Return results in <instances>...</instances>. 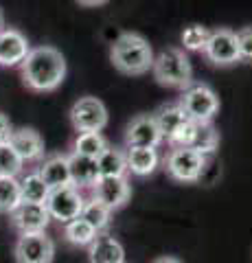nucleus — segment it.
<instances>
[{
  "instance_id": "b1692460",
  "label": "nucleus",
  "mask_w": 252,
  "mask_h": 263,
  "mask_svg": "<svg viewBox=\"0 0 252 263\" xmlns=\"http://www.w3.org/2000/svg\"><path fill=\"white\" fill-rule=\"evenodd\" d=\"M191 147L195 152H200L202 156H213L219 147V132L217 127L210 123H198V129H195V136H193V143Z\"/></svg>"
},
{
  "instance_id": "f3484780",
  "label": "nucleus",
  "mask_w": 252,
  "mask_h": 263,
  "mask_svg": "<svg viewBox=\"0 0 252 263\" xmlns=\"http://www.w3.org/2000/svg\"><path fill=\"white\" fill-rule=\"evenodd\" d=\"M68 167H70V184L77 189H92L94 182L99 180V169H96V158L88 156L68 154Z\"/></svg>"
},
{
  "instance_id": "9b49d317",
  "label": "nucleus",
  "mask_w": 252,
  "mask_h": 263,
  "mask_svg": "<svg viewBox=\"0 0 252 263\" xmlns=\"http://www.w3.org/2000/svg\"><path fill=\"white\" fill-rule=\"evenodd\" d=\"M123 141H125V149H129V147H156L158 149L165 138H162L156 125L153 114H138V117H134L127 123Z\"/></svg>"
},
{
  "instance_id": "412c9836",
  "label": "nucleus",
  "mask_w": 252,
  "mask_h": 263,
  "mask_svg": "<svg viewBox=\"0 0 252 263\" xmlns=\"http://www.w3.org/2000/svg\"><path fill=\"white\" fill-rule=\"evenodd\" d=\"M96 235L99 233H96L84 217H75L64 224V239L70 246H77V248H88V246L94 241Z\"/></svg>"
},
{
  "instance_id": "f257e3e1",
  "label": "nucleus",
  "mask_w": 252,
  "mask_h": 263,
  "mask_svg": "<svg viewBox=\"0 0 252 263\" xmlns=\"http://www.w3.org/2000/svg\"><path fill=\"white\" fill-rule=\"evenodd\" d=\"M20 72L24 86L33 92H53L66 79V57L48 44L31 48L20 64Z\"/></svg>"
},
{
  "instance_id": "ddd939ff",
  "label": "nucleus",
  "mask_w": 252,
  "mask_h": 263,
  "mask_svg": "<svg viewBox=\"0 0 252 263\" xmlns=\"http://www.w3.org/2000/svg\"><path fill=\"white\" fill-rule=\"evenodd\" d=\"M31 46L18 29H0V66H20Z\"/></svg>"
},
{
  "instance_id": "4be33fe9",
  "label": "nucleus",
  "mask_w": 252,
  "mask_h": 263,
  "mask_svg": "<svg viewBox=\"0 0 252 263\" xmlns=\"http://www.w3.org/2000/svg\"><path fill=\"white\" fill-rule=\"evenodd\" d=\"M105 147H108V141L101 132H77L75 141H72V152L79 156H88V158H96Z\"/></svg>"
},
{
  "instance_id": "f8f14e48",
  "label": "nucleus",
  "mask_w": 252,
  "mask_h": 263,
  "mask_svg": "<svg viewBox=\"0 0 252 263\" xmlns=\"http://www.w3.org/2000/svg\"><path fill=\"white\" fill-rule=\"evenodd\" d=\"M11 215V224L18 233H42L46 226L51 224V215H48L46 204H29V202H20L18 209Z\"/></svg>"
},
{
  "instance_id": "423d86ee",
  "label": "nucleus",
  "mask_w": 252,
  "mask_h": 263,
  "mask_svg": "<svg viewBox=\"0 0 252 263\" xmlns=\"http://www.w3.org/2000/svg\"><path fill=\"white\" fill-rule=\"evenodd\" d=\"M84 202H86V197L81 193V189H77L75 184H62L48 191V197L44 204L48 209L51 219H57L60 224H66V221L81 215Z\"/></svg>"
},
{
  "instance_id": "aec40b11",
  "label": "nucleus",
  "mask_w": 252,
  "mask_h": 263,
  "mask_svg": "<svg viewBox=\"0 0 252 263\" xmlns=\"http://www.w3.org/2000/svg\"><path fill=\"white\" fill-rule=\"evenodd\" d=\"M153 119H156V125L160 129V134L165 141H169V136L173 134V132L182 125V123L186 121V114L184 110L180 108V103H165L160 105V108L153 112Z\"/></svg>"
},
{
  "instance_id": "0eeeda50",
  "label": "nucleus",
  "mask_w": 252,
  "mask_h": 263,
  "mask_svg": "<svg viewBox=\"0 0 252 263\" xmlns=\"http://www.w3.org/2000/svg\"><path fill=\"white\" fill-rule=\"evenodd\" d=\"M108 108L96 97H79L70 108V123L77 132H101L108 127Z\"/></svg>"
},
{
  "instance_id": "72a5a7b5",
  "label": "nucleus",
  "mask_w": 252,
  "mask_h": 263,
  "mask_svg": "<svg viewBox=\"0 0 252 263\" xmlns=\"http://www.w3.org/2000/svg\"><path fill=\"white\" fill-rule=\"evenodd\" d=\"M3 24H5V18H3V11H0V29H3Z\"/></svg>"
},
{
  "instance_id": "6ab92c4d",
  "label": "nucleus",
  "mask_w": 252,
  "mask_h": 263,
  "mask_svg": "<svg viewBox=\"0 0 252 263\" xmlns=\"http://www.w3.org/2000/svg\"><path fill=\"white\" fill-rule=\"evenodd\" d=\"M96 169H99V178H123V176H127L125 152L121 149V147L108 145L99 156H96Z\"/></svg>"
},
{
  "instance_id": "dca6fc26",
  "label": "nucleus",
  "mask_w": 252,
  "mask_h": 263,
  "mask_svg": "<svg viewBox=\"0 0 252 263\" xmlns=\"http://www.w3.org/2000/svg\"><path fill=\"white\" fill-rule=\"evenodd\" d=\"M127 174L136 178H147L160 167V154L156 147H129L125 152Z\"/></svg>"
},
{
  "instance_id": "c85d7f7f",
  "label": "nucleus",
  "mask_w": 252,
  "mask_h": 263,
  "mask_svg": "<svg viewBox=\"0 0 252 263\" xmlns=\"http://www.w3.org/2000/svg\"><path fill=\"white\" fill-rule=\"evenodd\" d=\"M195 129H198V123L191 121V119H186L180 127H178L171 136H169V145L171 147H191L193 143V136H195Z\"/></svg>"
},
{
  "instance_id": "1a4fd4ad",
  "label": "nucleus",
  "mask_w": 252,
  "mask_h": 263,
  "mask_svg": "<svg viewBox=\"0 0 252 263\" xmlns=\"http://www.w3.org/2000/svg\"><path fill=\"white\" fill-rule=\"evenodd\" d=\"M204 57L208 64L217 68H228V66L239 64V48H237V35L230 29H215L210 31L208 42L204 46Z\"/></svg>"
},
{
  "instance_id": "f03ea898",
  "label": "nucleus",
  "mask_w": 252,
  "mask_h": 263,
  "mask_svg": "<svg viewBox=\"0 0 252 263\" xmlns=\"http://www.w3.org/2000/svg\"><path fill=\"white\" fill-rule=\"evenodd\" d=\"M110 62L112 66L123 72V75H145L151 70L153 64V48L147 37H143L141 33L125 31L112 42L110 46Z\"/></svg>"
},
{
  "instance_id": "a211bd4d",
  "label": "nucleus",
  "mask_w": 252,
  "mask_h": 263,
  "mask_svg": "<svg viewBox=\"0 0 252 263\" xmlns=\"http://www.w3.org/2000/svg\"><path fill=\"white\" fill-rule=\"evenodd\" d=\"M40 178L44 180V184L48 189L62 186V184H70V167H68V156L66 154H55L51 158L42 160L37 169Z\"/></svg>"
},
{
  "instance_id": "2f4dec72",
  "label": "nucleus",
  "mask_w": 252,
  "mask_h": 263,
  "mask_svg": "<svg viewBox=\"0 0 252 263\" xmlns=\"http://www.w3.org/2000/svg\"><path fill=\"white\" fill-rule=\"evenodd\" d=\"M75 3L81 7H103V5H108L110 0H75Z\"/></svg>"
},
{
  "instance_id": "473e14b6",
  "label": "nucleus",
  "mask_w": 252,
  "mask_h": 263,
  "mask_svg": "<svg viewBox=\"0 0 252 263\" xmlns=\"http://www.w3.org/2000/svg\"><path fill=\"white\" fill-rule=\"evenodd\" d=\"M153 263H182L180 259H176V257H158Z\"/></svg>"
},
{
  "instance_id": "cd10ccee",
  "label": "nucleus",
  "mask_w": 252,
  "mask_h": 263,
  "mask_svg": "<svg viewBox=\"0 0 252 263\" xmlns=\"http://www.w3.org/2000/svg\"><path fill=\"white\" fill-rule=\"evenodd\" d=\"M24 162L18 156V152L11 147V143H0V176L7 178H15L22 171Z\"/></svg>"
},
{
  "instance_id": "5701e85b",
  "label": "nucleus",
  "mask_w": 252,
  "mask_h": 263,
  "mask_svg": "<svg viewBox=\"0 0 252 263\" xmlns=\"http://www.w3.org/2000/svg\"><path fill=\"white\" fill-rule=\"evenodd\" d=\"M79 217H84L96 233H105V230L110 228V221H112V211L105 209L99 200H94V197H88L84 202V209H81Z\"/></svg>"
},
{
  "instance_id": "6e6552de",
  "label": "nucleus",
  "mask_w": 252,
  "mask_h": 263,
  "mask_svg": "<svg viewBox=\"0 0 252 263\" xmlns=\"http://www.w3.org/2000/svg\"><path fill=\"white\" fill-rule=\"evenodd\" d=\"M15 263H53L55 241L42 233H22L13 246Z\"/></svg>"
},
{
  "instance_id": "4468645a",
  "label": "nucleus",
  "mask_w": 252,
  "mask_h": 263,
  "mask_svg": "<svg viewBox=\"0 0 252 263\" xmlns=\"http://www.w3.org/2000/svg\"><path fill=\"white\" fill-rule=\"evenodd\" d=\"M9 143L18 152L22 162H37L44 158V138L33 127L13 129L9 136Z\"/></svg>"
},
{
  "instance_id": "7c9ffc66",
  "label": "nucleus",
  "mask_w": 252,
  "mask_h": 263,
  "mask_svg": "<svg viewBox=\"0 0 252 263\" xmlns=\"http://www.w3.org/2000/svg\"><path fill=\"white\" fill-rule=\"evenodd\" d=\"M11 132H13V127H11V121L7 119L3 112H0V143H7V141H9Z\"/></svg>"
},
{
  "instance_id": "9d476101",
  "label": "nucleus",
  "mask_w": 252,
  "mask_h": 263,
  "mask_svg": "<svg viewBox=\"0 0 252 263\" xmlns=\"http://www.w3.org/2000/svg\"><path fill=\"white\" fill-rule=\"evenodd\" d=\"M92 197L99 200L105 209H110L112 213L123 209L132 197V184H129L127 176L123 178H99L90 189Z\"/></svg>"
},
{
  "instance_id": "39448f33",
  "label": "nucleus",
  "mask_w": 252,
  "mask_h": 263,
  "mask_svg": "<svg viewBox=\"0 0 252 263\" xmlns=\"http://www.w3.org/2000/svg\"><path fill=\"white\" fill-rule=\"evenodd\" d=\"M178 103L184 110L186 119H191L195 123H210L219 112L217 92L208 84H198V81H193L189 88L182 90Z\"/></svg>"
},
{
  "instance_id": "2eb2a0df",
  "label": "nucleus",
  "mask_w": 252,
  "mask_h": 263,
  "mask_svg": "<svg viewBox=\"0 0 252 263\" xmlns=\"http://www.w3.org/2000/svg\"><path fill=\"white\" fill-rule=\"evenodd\" d=\"M88 261L90 263H125V248L114 235L99 233L94 241L88 246Z\"/></svg>"
},
{
  "instance_id": "7ed1b4c3",
  "label": "nucleus",
  "mask_w": 252,
  "mask_h": 263,
  "mask_svg": "<svg viewBox=\"0 0 252 263\" xmlns=\"http://www.w3.org/2000/svg\"><path fill=\"white\" fill-rule=\"evenodd\" d=\"M153 79L165 88L173 90H184L193 84V66L186 51L176 46L162 48L158 55H153L151 64Z\"/></svg>"
},
{
  "instance_id": "a878e982",
  "label": "nucleus",
  "mask_w": 252,
  "mask_h": 263,
  "mask_svg": "<svg viewBox=\"0 0 252 263\" xmlns=\"http://www.w3.org/2000/svg\"><path fill=\"white\" fill-rule=\"evenodd\" d=\"M20 202V180L0 176V213H13Z\"/></svg>"
},
{
  "instance_id": "c756f323",
  "label": "nucleus",
  "mask_w": 252,
  "mask_h": 263,
  "mask_svg": "<svg viewBox=\"0 0 252 263\" xmlns=\"http://www.w3.org/2000/svg\"><path fill=\"white\" fill-rule=\"evenodd\" d=\"M237 35V48H239V62L252 64V27H243L235 31Z\"/></svg>"
},
{
  "instance_id": "20e7f679",
  "label": "nucleus",
  "mask_w": 252,
  "mask_h": 263,
  "mask_svg": "<svg viewBox=\"0 0 252 263\" xmlns=\"http://www.w3.org/2000/svg\"><path fill=\"white\" fill-rule=\"evenodd\" d=\"M206 162H208L206 156L195 152L193 147H171V152L167 154L162 167H165L167 176L171 180H176V182L193 184L204 176Z\"/></svg>"
},
{
  "instance_id": "393cba45",
  "label": "nucleus",
  "mask_w": 252,
  "mask_h": 263,
  "mask_svg": "<svg viewBox=\"0 0 252 263\" xmlns=\"http://www.w3.org/2000/svg\"><path fill=\"white\" fill-rule=\"evenodd\" d=\"M48 191H51V189L44 184V180L40 178L37 171H33V174H27L20 180V197H22V202L44 204L46 197H48Z\"/></svg>"
},
{
  "instance_id": "bb28decb",
  "label": "nucleus",
  "mask_w": 252,
  "mask_h": 263,
  "mask_svg": "<svg viewBox=\"0 0 252 263\" xmlns=\"http://www.w3.org/2000/svg\"><path fill=\"white\" fill-rule=\"evenodd\" d=\"M208 35H210V29L204 27V24H189L182 35H180V42H182V51H189V53H202L204 46L208 42Z\"/></svg>"
}]
</instances>
